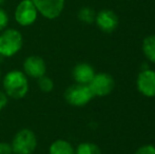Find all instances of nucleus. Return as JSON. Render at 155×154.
I'll return each instance as SVG.
<instances>
[{
	"instance_id": "nucleus-1",
	"label": "nucleus",
	"mask_w": 155,
	"mask_h": 154,
	"mask_svg": "<svg viewBox=\"0 0 155 154\" xmlns=\"http://www.w3.org/2000/svg\"><path fill=\"white\" fill-rule=\"evenodd\" d=\"M3 91L10 98L21 99L27 96L30 90L29 77L20 70H12L2 79Z\"/></svg>"
},
{
	"instance_id": "nucleus-2",
	"label": "nucleus",
	"mask_w": 155,
	"mask_h": 154,
	"mask_svg": "<svg viewBox=\"0 0 155 154\" xmlns=\"http://www.w3.org/2000/svg\"><path fill=\"white\" fill-rule=\"evenodd\" d=\"M23 45V37L16 29H4L0 33V56L11 58L15 56Z\"/></svg>"
},
{
	"instance_id": "nucleus-3",
	"label": "nucleus",
	"mask_w": 155,
	"mask_h": 154,
	"mask_svg": "<svg viewBox=\"0 0 155 154\" xmlns=\"http://www.w3.org/2000/svg\"><path fill=\"white\" fill-rule=\"evenodd\" d=\"M14 154H33L37 148V136L31 129H21L11 143Z\"/></svg>"
},
{
	"instance_id": "nucleus-4",
	"label": "nucleus",
	"mask_w": 155,
	"mask_h": 154,
	"mask_svg": "<svg viewBox=\"0 0 155 154\" xmlns=\"http://www.w3.org/2000/svg\"><path fill=\"white\" fill-rule=\"evenodd\" d=\"M64 99L73 107H84L94 98L92 91L88 84H75L70 86L64 92Z\"/></svg>"
},
{
	"instance_id": "nucleus-5",
	"label": "nucleus",
	"mask_w": 155,
	"mask_h": 154,
	"mask_svg": "<svg viewBox=\"0 0 155 154\" xmlns=\"http://www.w3.org/2000/svg\"><path fill=\"white\" fill-rule=\"evenodd\" d=\"M38 11L32 0H21L14 12L16 22L21 27H30L38 18Z\"/></svg>"
},
{
	"instance_id": "nucleus-6",
	"label": "nucleus",
	"mask_w": 155,
	"mask_h": 154,
	"mask_svg": "<svg viewBox=\"0 0 155 154\" xmlns=\"http://www.w3.org/2000/svg\"><path fill=\"white\" fill-rule=\"evenodd\" d=\"M90 90L92 91L94 97H104L109 95L113 91L115 82L113 77L107 73H98L95 74L90 84H88Z\"/></svg>"
},
{
	"instance_id": "nucleus-7",
	"label": "nucleus",
	"mask_w": 155,
	"mask_h": 154,
	"mask_svg": "<svg viewBox=\"0 0 155 154\" xmlns=\"http://www.w3.org/2000/svg\"><path fill=\"white\" fill-rule=\"evenodd\" d=\"M32 2L41 16L53 20L61 15L65 0H32Z\"/></svg>"
},
{
	"instance_id": "nucleus-8",
	"label": "nucleus",
	"mask_w": 155,
	"mask_h": 154,
	"mask_svg": "<svg viewBox=\"0 0 155 154\" xmlns=\"http://www.w3.org/2000/svg\"><path fill=\"white\" fill-rule=\"evenodd\" d=\"M22 71L28 77L38 79L47 73V64L42 57L37 55L28 56L22 64Z\"/></svg>"
},
{
	"instance_id": "nucleus-9",
	"label": "nucleus",
	"mask_w": 155,
	"mask_h": 154,
	"mask_svg": "<svg viewBox=\"0 0 155 154\" xmlns=\"http://www.w3.org/2000/svg\"><path fill=\"white\" fill-rule=\"evenodd\" d=\"M138 91L146 97H155V72L149 68L143 70L136 79Z\"/></svg>"
},
{
	"instance_id": "nucleus-10",
	"label": "nucleus",
	"mask_w": 155,
	"mask_h": 154,
	"mask_svg": "<svg viewBox=\"0 0 155 154\" xmlns=\"http://www.w3.org/2000/svg\"><path fill=\"white\" fill-rule=\"evenodd\" d=\"M94 22L102 32L112 33L118 27V17L113 11L102 10L96 14Z\"/></svg>"
},
{
	"instance_id": "nucleus-11",
	"label": "nucleus",
	"mask_w": 155,
	"mask_h": 154,
	"mask_svg": "<svg viewBox=\"0 0 155 154\" xmlns=\"http://www.w3.org/2000/svg\"><path fill=\"white\" fill-rule=\"evenodd\" d=\"M94 75H95V71L93 67L87 62H80L76 64L72 71V76L75 80V84H89Z\"/></svg>"
},
{
	"instance_id": "nucleus-12",
	"label": "nucleus",
	"mask_w": 155,
	"mask_h": 154,
	"mask_svg": "<svg viewBox=\"0 0 155 154\" xmlns=\"http://www.w3.org/2000/svg\"><path fill=\"white\" fill-rule=\"evenodd\" d=\"M49 154H75V149L68 140L56 139L50 145Z\"/></svg>"
},
{
	"instance_id": "nucleus-13",
	"label": "nucleus",
	"mask_w": 155,
	"mask_h": 154,
	"mask_svg": "<svg viewBox=\"0 0 155 154\" xmlns=\"http://www.w3.org/2000/svg\"><path fill=\"white\" fill-rule=\"evenodd\" d=\"M143 52L150 61L155 64V35H149L143 39Z\"/></svg>"
},
{
	"instance_id": "nucleus-14",
	"label": "nucleus",
	"mask_w": 155,
	"mask_h": 154,
	"mask_svg": "<svg viewBox=\"0 0 155 154\" xmlns=\"http://www.w3.org/2000/svg\"><path fill=\"white\" fill-rule=\"evenodd\" d=\"M75 154H101V150L93 143H81L75 149Z\"/></svg>"
},
{
	"instance_id": "nucleus-15",
	"label": "nucleus",
	"mask_w": 155,
	"mask_h": 154,
	"mask_svg": "<svg viewBox=\"0 0 155 154\" xmlns=\"http://www.w3.org/2000/svg\"><path fill=\"white\" fill-rule=\"evenodd\" d=\"M95 12L89 6L80 8L78 12V19L84 23H93L95 21Z\"/></svg>"
},
{
	"instance_id": "nucleus-16",
	"label": "nucleus",
	"mask_w": 155,
	"mask_h": 154,
	"mask_svg": "<svg viewBox=\"0 0 155 154\" xmlns=\"http://www.w3.org/2000/svg\"><path fill=\"white\" fill-rule=\"evenodd\" d=\"M38 88L40 89V91L45 93L52 92L54 89V82L49 76L47 75H43L42 77L38 78Z\"/></svg>"
},
{
	"instance_id": "nucleus-17",
	"label": "nucleus",
	"mask_w": 155,
	"mask_h": 154,
	"mask_svg": "<svg viewBox=\"0 0 155 154\" xmlns=\"http://www.w3.org/2000/svg\"><path fill=\"white\" fill-rule=\"evenodd\" d=\"M8 21H10V18H8V15L3 8H0V32L3 31L4 29H6L8 25Z\"/></svg>"
},
{
	"instance_id": "nucleus-18",
	"label": "nucleus",
	"mask_w": 155,
	"mask_h": 154,
	"mask_svg": "<svg viewBox=\"0 0 155 154\" xmlns=\"http://www.w3.org/2000/svg\"><path fill=\"white\" fill-rule=\"evenodd\" d=\"M135 154H155V147L150 144L143 145L137 149Z\"/></svg>"
},
{
	"instance_id": "nucleus-19",
	"label": "nucleus",
	"mask_w": 155,
	"mask_h": 154,
	"mask_svg": "<svg viewBox=\"0 0 155 154\" xmlns=\"http://www.w3.org/2000/svg\"><path fill=\"white\" fill-rule=\"evenodd\" d=\"M0 154H14L11 144L8 143H0Z\"/></svg>"
},
{
	"instance_id": "nucleus-20",
	"label": "nucleus",
	"mask_w": 155,
	"mask_h": 154,
	"mask_svg": "<svg viewBox=\"0 0 155 154\" xmlns=\"http://www.w3.org/2000/svg\"><path fill=\"white\" fill-rule=\"evenodd\" d=\"M8 103V96L5 94L4 91L0 90V111H2L6 107Z\"/></svg>"
},
{
	"instance_id": "nucleus-21",
	"label": "nucleus",
	"mask_w": 155,
	"mask_h": 154,
	"mask_svg": "<svg viewBox=\"0 0 155 154\" xmlns=\"http://www.w3.org/2000/svg\"><path fill=\"white\" fill-rule=\"evenodd\" d=\"M4 2H5V0H0V8H1V6L3 5Z\"/></svg>"
},
{
	"instance_id": "nucleus-22",
	"label": "nucleus",
	"mask_w": 155,
	"mask_h": 154,
	"mask_svg": "<svg viewBox=\"0 0 155 154\" xmlns=\"http://www.w3.org/2000/svg\"><path fill=\"white\" fill-rule=\"evenodd\" d=\"M0 81H1V71H0Z\"/></svg>"
}]
</instances>
